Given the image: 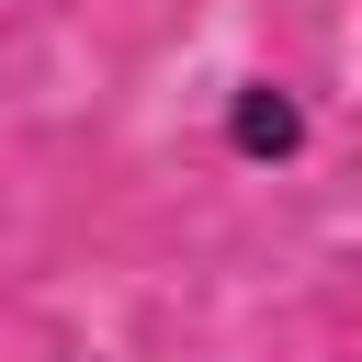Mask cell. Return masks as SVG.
Returning <instances> with one entry per match:
<instances>
[{"label": "cell", "instance_id": "2", "mask_svg": "<svg viewBox=\"0 0 362 362\" xmlns=\"http://www.w3.org/2000/svg\"><path fill=\"white\" fill-rule=\"evenodd\" d=\"M57 362H113V351H57Z\"/></svg>", "mask_w": 362, "mask_h": 362}, {"label": "cell", "instance_id": "1", "mask_svg": "<svg viewBox=\"0 0 362 362\" xmlns=\"http://www.w3.org/2000/svg\"><path fill=\"white\" fill-rule=\"evenodd\" d=\"M215 147H226L238 170H294V158L317 147V102H305L294 79H272V68H249V79L215 90Z\"/></svg>", "mask_w": 362, "mask_h": 362}]
</instances>
